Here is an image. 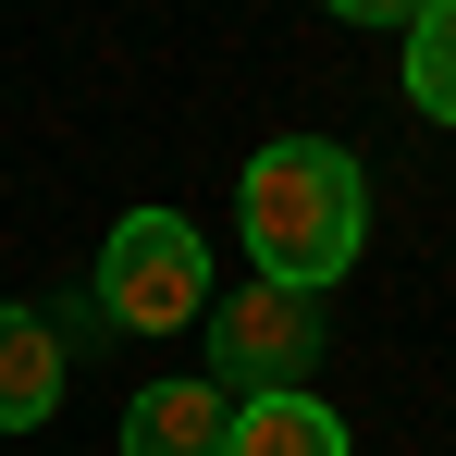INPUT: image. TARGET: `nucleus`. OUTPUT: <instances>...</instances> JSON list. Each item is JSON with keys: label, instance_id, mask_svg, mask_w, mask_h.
<instances>
[{"label": "nucleus", "instance_id": "1", "mask_svg": "<svg viewBox=\"0 0 456 456\" xmlns=\"http://www.w3.org/2000/svg\"><path fill=\"white\" fill-rule=\"evenodd\" d=\"M234 223H247L259 284L321 297L370 247V173H358V149H333V136H272V149L234 173Z\"/></svg>", "mask_w": 456, "mask_h": 456}, {"label": "nucleus", "instance_id": "2", "mask_svg": "<svg viewBox=\"0 0 456 456\" xmlns=\"http://www.w3.org/2000/svg\"><path fill=\"white\" fill-rule=\"evenodd\" d=\"M86 308H99L111 333H185V321L210 308V234L185 223V210H124V223L99 234Z\"/></svg>", "mask_w": 456, "mask_h": 456}, {"label": "nucleus", "instance_id": "3", "mask_svg": "<svg viewBox=\"0 0 456 456\" xmlns=\"http://www.w3.org/2000/svg\"><path fill=\"white\" fill-rule=\"evenodd\" d=\"M210 321V382H223L234 407L247 395H308V370L333 358V321H321V297H297V284H234V297L198 308Z\"/></svg>", "mask_w": 456, "mask_h": 456}, {"label": "nucleus", "instance_id": "4", "mask_svg": "<svg viewBox=\"0 0 456 456\" xmlns=\"http://www.w3.org/2000/svg\"><path fill=\"white\" fill-rule=\"evenodd\" d=\"M223 419L234 395L223 382H136V407H124V456H223Z\"/></svg>", "mask_w": 456, "mask_h": 456}, {"label": "nucleus", "instance_id": "5", "mask_svg": "<svg viewBox=\"0 0 456 456\" xmlns=\"http://www.w3.org/2000/svg\"><path fill=\"white\" fill-rule=\"evenodd\" d=\"M62 419V346L37 308H0V432H37Z\"/></svg>", "mask_w": 456, "mask_h": 456}, {"label": "nucleus", "instance_id": "6", "mask_svg": "<svg viewBox=\"0 0 456 456\" xmlns=\"http://www.w3.org/2000/svg\"><path fill=\"white\" fill-rule=\"evenodd\" d=\"M223 456H346V419L321 395H247L223 419Z\"/></svg>", "mask_w": 456, "mask_h": 456}, {"label": "nucleus", "instance_id": "7", "mask_svg": "<svg viewBox=\"0 0 456 456\" xmlns=\"http://www.w3.org/2000/svg\"><path fill=\"white\" fill-rule=\"evenodd\" d=\"M407 99H419L432 124H456V0H432V12L407 25Z\"/></svg>", "mask_w": 456, "mask_h": 456}, {"label": "nucleus", "instance_id": "8", "mask_svg": "<svg viewBox=\"0 0 456 456\" xmlns=\"http://www.w3.org/2000/svg\"><path fill=\"white\" fill-rule=\"evenodd\" d=\"M321 12H346V25H419L432 0H321Z\"/></svg>", "mask_w": 456, "mask_h": 456}]
</instances>
